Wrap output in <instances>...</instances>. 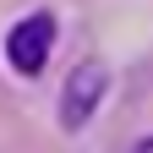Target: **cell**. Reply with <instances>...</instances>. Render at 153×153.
<instances>
[{
    "mask_svg": "<svg viewBox=\"0 0 153 153\" xmlns=\"http://www.w3.org/2000/svg\"><path fill=\"white\" fill-rule=\"evenodd\" d=\"M49 49H55V16L49 11H33L22 22H11V33H6V66L16 76H38L49 66Z\"/></svg>",
    "mask_w": 153,
    "mask_h": 153,
    "instance_id": "cell-1",
    "label": "cell"
},
{
    "mask_svg": "<svg viewBox=\"0 0 153 153\" xmlns=\"http://www.w3.org/2000/svg\"><path fill=\"white\" fill-rule=\"evenodd\" d=\"M104 93H109V71H104L99 60H82V66H71L66 88H60V131H82L93 115H99Z\"/></svg>",
    "mask_w": 153,
    "mask_h": 153,
    "instance_id": "cell-2",
    "label": "cell"
},
{
    "mask_svg": "<svg viewBox=\"0 0 153 153\" xmlns=\"http://www.w3.org/2000/svg\"><path fill=\"white\" fill-rule=\"evenodd\" d=\"M131 153H153V137H142V142H131Z\"/></svg>",
    "mask_w": 153,
    "mask_h": 153,
    "instance_id": "cell-3",
    "label": "cell"
}]
</instances>
